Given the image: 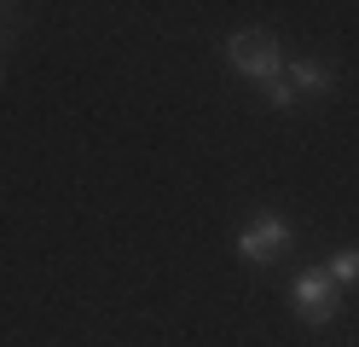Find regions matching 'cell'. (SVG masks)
I'll return each instance as SVG.
<instances>
[{
    "label": "cell",
    "instance_id": "cell-5",
    "mask_svg": "<svg viewBox=\"0 0 359 347\" xmlns=\"http://www.w3.org/2000/svg\"><path fill=\"white\" fill-rule=\"evenodd\" d=\"M325 272H330L336 290H353L359 284V249H336L330 261H325Z\"/></svg>",
    "mask_w": 359,
    "mask_h": 347
},
{
    "label": "cell",
    "instance_id": "cell-1",
    "mask_svg": "<svg viewBox=\"0 0 359 347\" xmlns=\"http://www.w3.org/2000/svg\"><path fill=\"white\" fill-rule=\"evenodd\" d=\"M226 64L238 69L243 81L266 87L273 76H284V53H278V35H273V29H238V35L226 41Z\"/></svg>",
    "mask_w": 359,
    "mask_h": 347
},
{
    "label": "cell",
    "instance_id": "cell-3",
    "mask_svg": "<svg viewBox=\"0 0 359 347\" xmlns=\"http://www.w3.org/2000/svg\"><path fill=\"white\" fill-rule=\"evenodd\" d=\"M284 249H290V220L284 215H255L238 231V261L243 266H273V261H284Z\"/></svg>",
    "mask_w": 359,
    "mask_h": 347
},
{
    "label": "cell",
    "instance_id": "cell-4",
    "mask_svg": "<svg viewBox=\"0 0 359 347\" xmlns=\"http://www.w3.org/2000/svg\"><path fill=\"white\" fill-rule=\"evenodd\" d=\"M284 81L296 87V99L302 93H330V69L313 64V58H284Z\"/></svg>",
    "mask_w": 359,
    "mask_h": 347
},
{
    "label": "cell",
    "instance_id": "cell-2",
    "mask_svg": "<svg viewBox=\"0 0 359 347\" xmlns=\"http://www.w3.org/2000/svg\"><path fill=\"white\" fill-rule=\"evenodd\" d=\"M290 307H296L302 324H336V313H342V290L330 284L325 266H302L296 284H290Z\"/></svg>",
    "mask_w": 359,
    "mask_h": 347
},
{
    "label": "cell",
    "instance_id": "cell-6",
    "mask_svg": "<svg viewBox=\"0 0 359 347\" xmlns=\"http://www.w3.org/2000/svg\"><path fill=\"white\" fill-rule=\"evenodd\" d=\"M261 99H266V104H273V110H296V87H290L284 76H273V81H266V87H261Z\"/></svg>",
    "mask_w": 359,
    "mask_h": 347
}]
</instances>
